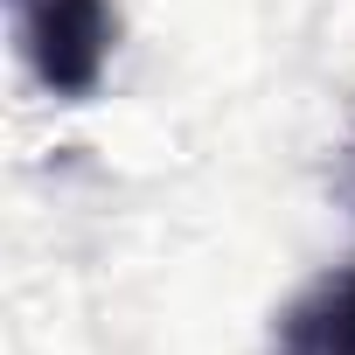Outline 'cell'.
<instances>
[{
  "mask_svg": "<svg viewBox=\"0 0 355 355\" xmlns=\"http://www.w3.org/2000/svg\"><path fill=\"white\" fill-rule=\"evenodd\" d=\"M279 355H355V265L320 272L313 286H300L272 327Z\"/></svg>",
  "mask_w": 355,
  "mask_h": 355,
  "instance_id": "obj_2",
  "label": "cell"
},
{
  "mask_svg": "<svg viewBox=\"0 0 355 355\" xmlns=\"http://www.w3.org/2000/svg\"><path fill=\"white\" fill-rule=\"evenodd\" d=\"M8 8H15V35L42 91L91 98L105 84V63L119 42L112 0H8Z\"/></svg>",
  "mask_w": 355,
  "mask_h": 355,
  "instance_id": "obj_1",
  "label": "cell"
}]
</instances>
